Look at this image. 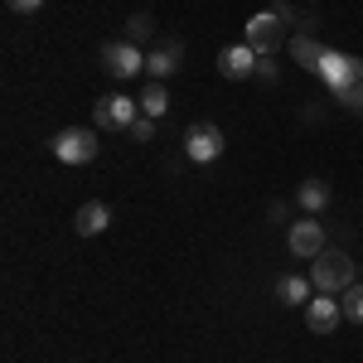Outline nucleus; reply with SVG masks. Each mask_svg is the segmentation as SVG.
I'll return each instance as SVG.
<instances>
[{
  "instance_id": "nucleus-17",
  "label": "nucleus",
  "mask_w": 363,
  "mask_h": 363,
  "mask_svg": "<svg viewBox=\"0 0 363 363\" xmlns=\"http://www.w3.org/2000/svg\"><path fill=\"white\" fill-rule=\"evenodd\" d=\"M339 306H344V320H354V325H363V286L354 281L344 296H339Z\"/></svg>"
},
{
  "instance_id": "nucleus-15",
  "label": "nucleus",
  "mask_w": 363,
  "mask_h": 363,
  "mask_svg": "<svg viewBox=\"0 0 363 363\" xmlns=\"http://www.w3.org/2000/svg\"><path fill=\"white\" fill-rule=\"evenodd\" d=\"M296 203L306 208L310 218H315V213H325V208H330V184H325V179H306V184L296 189Z\"/></svg>"
},
{
  "instance_id": "nucleus-13",
  "label": "nucleus",
  "mask_w": 363,
  "mask_h": 363,
  "mask_svg": "<svg viewBox=\"0 0 363 363\" xmlns=\"http://www.w3.org/2000/svg\"><path fill=\"white\" fill-rule=\"evenodd\" d=\"M330 54L320 39H310V34H291V58L306 68V73H320V58Z\"/></svg>"
},
{
  "instance_id": "nucleus-6",
  "label": "nucleus",
  "mask_w": 363,
  "mask_h": 363,
  "mask_svg": "<svg viewBox=\"0 0 363 363\" xmlns=\"http://www.w3.org/2000/svg\"><path fill=\"white\" fill-rule=\"evenodd\" d=\"M102 68L126 83V78L145 73V54H140L136 44H126V39H112V44H102Z\"/></svg>"
},
{
  "instance_id": "nucleus-5",
  "label": "nucleus",
  "mask_w": 363,
  "mask_h": 363,
  "mask_svg": "<svg viewBox=\"0 0 363 363\" xmlns=\"http://www.w3.org/2000/svg\"><path fill=\"white\" fill-rule=\"evenodd\" d=\"M140 116V97H126V92H107L97 102V126L107 131H131V121Z\"/></svg>"
},
{
  "instance_id": "nucleus-4",
  "label": "nucleus",
  "mask_w": 363,
  "mask_h": 363,
  "mask_svg": "<svg viewBox=\"0 0 363 363\" xmlns=\"http://www.w3.org/2000/svg\"><path fill=\"white\" fill-rule=\"evenodd\" d=\"M184 160H194V165L223 160V131H218L213 121H194V126L184 131Z\"/></svg>"
},
{
  "instance_id": "nucleus-9",
  "label": "nucleus",
  "mask_w": 363,
  "mask_h": 363,
  "mask_svg": "<svg viewBox=\"0 0 363 363\" xmlns=\"http://www.w3.org/2000/svg\"><path fill=\"white\" fill-rule=\"evenodd\" d=\"M257 63H262L257 49H247V44H228L223 54H218V73H223L228 83H242V78L257 73Z\"/></svg>"
},
{
  "instance_id": "nucleus-3",
  "label": "nucleus",
  "mask_w": 363,
  "mask_h": 363,
  "mask_svg": "<svg viewBox=\"0 0 363 363\" xmlns=\"http://www.w3.org/2000/svg\"><path fill=\"white\" fill-rule=\"evenodd\" d=\"M49 145H54V160H63V165H92L102 155V140H97V131H87V126H68Z\"/></svg>"
},
{
  "instance_id": "nucleus-19",
  "label": "nucleus",
  "mask_w": 363,
  "mask_h": 363,
  "mask_svg": "<svg viewBox=\"0 0 363 363\" xmlns=\"http://www.w3.org/2000/svg\"><path fill=\"white\" fill-rule=\"evenodd\" d=\"M339 102H344V107H349L354 116H363V68L354 73V83H349L344 92H339Z\"/></svg>"
},
{
  "instance_id": "nucleus-20",
  "label": "nucleus",
  "mask_w": 363,
  "mask_h": 363,
  "mask_svg": "<svg viewBox=\"0 0 363 363\" xmlns=\"http://www.w3.org/2000/svg\"><path fill=\"white\" fill-rule=\"evenodd\" d=\"M126 136H131V140H150V136H155V116L140 112L136 121H131V131H126Z\"/></svg>"
},
{
  "instance_id": "nucleus-14",
  "label": "nucleus",
  "mask_w": 363,
  "mask_h": 363,
  "mask_svg": "<svg viewBox=\"0 0 363 363\" xmlns=\"http://www.w3.org/2000/svg\"><path fill=\"white\" fill-rule=\"evenodd\" d=\"M277 301L281 306H310V301H315V281L310 277H281L277 281Z\"/></svg>"
},
{
  "instance_id": "nucleus-7",
  "label": "nucleus",
  "mask_w": 363,
  "mask_h": 363,
  "mask_svg": "<svg viewBox=\"0 0 363 363\" xmlns=\"http://www.w3.org/2000/svg\"><path fill=\"white\" fill-rule=\"evenodd\" d=\"M363 68V58H354V54H339V49H330V54L320 58V73H315V78H320V83L330 87V92H344V87L354 83V73H359Z\"/></svg>"
},
{
  "instance_id": "nucleus-21",
  "label": "nucleus",
  "mask_w": 363,
  "mask_h": 363,
  "mask_svg": "<svg viewBox=\"0 0 363 363\" xmlns=\"http://www.w3.org/2000/svg\"><path fill=\"white\" fill-rule=\"evenodd\" d=\"M257 78H262V83H277V58H272V54L257 63Z\"/></svg>"
},
{
  "instance_id": "nucleus-12",
  "label": "nucleus",
  "mask_w": 363,
  "mask_h": 363,
  "mask_svg": "<svg viewBox=\"0 0 363 363\" xmlns=\"http://www.w3.org/2000/svg\"><path fill=\"white\" fill-rule=\"evenodd\" d=\"M179 63H184V44H160L155 54H145V73H150L155 83H165Z\"/></svg>"
},
{
  "instance_id": "nucleus-8",
  "label": "nucleus",
  "mask_w": 363,
  "mask_h": 363,
  "mask_svg": "<svg viewBox=\"0 0 363 363\" xmlns=\"http://www.w3.org/2000/svg\"><path fill=\"white\" fill-rule=\"evenodd\" d=\"M339 315H344L339 296L320 291V296L306 306V330H310V335H335V330H339Z\"/></svg>"
},
{
  "instance_id": "nucleus-16",
  "label": "nucleus",
  "mask_w": 363,
  "mask_h": 363,
  "mask_svg": "<svg viewBox=\"0 0 363 363\" xmlns=\"http://www.w3.org/2000/svg\"><path fill=\"white\" fill-rule=\"evenodd\" d=\"M140 112L155 116V121L169 112V92H165V83H155V78H150V83L140 87Z\"/></svg>"
},
{
  "instance_id": "nucleus-18",
  "label": "nucleus",
  "mask_w": 363,
  "mask_h": 363,
  "mask_svg": "<svg viewBox=\"0 0 363 363\" xmlns=\"http://www.w3.org/2000/svg\"><path fill=\"white\" fill-rule=\"evenodd\" d=\"M150 34H155V20H150V15H131V20H126V44H136V49H140Z\"/></svg>"
},
{
  "instance_id": "nucleus-2",
  "label": "nucleus",
  "mask_w": 363,
  "mask_h": 363,
  "mask_svg": "<svg viewBox=\"0 0 363 363\" xmlns=\"http://www.w3.org/2000/svg\"><path fill=\"white\" fill-rule=\"evenodd\" d=\"M310 281H315V291H330V296H344L354 281H359V267H354V257L339 247H325L315 257V267H310Z\"/></svg>"
},
{
  "instance_id": "nucleus-11",
  "label": "nucleus",
  "mask_w": 363,
  "mask_h": 363,
  "mask_svg": "<svg viewBox=\"0 0 363 363\" xmlns=\"http://www.w3.org/2000/svg\"><path fill=\"white\" fill-rule=\"evenodd\" d=\"M73 228H78V238H97V233H107V228H112V208H107L102 199H92V203L78 208Z\"/></svg>"
},
{
  "instance_id": "nucleus-1",
  "label": "nucleus",
  "mask_w": 363,
  "mask_h": 363,
  "mask_svg": "<svg viewBox=\"0 0 363 363\" xmlns=\"http://www.w3.org/2000/svg\"><path fill=\"white\" fill-rule=\"evenodd\" d=\"M291 29H301V20H296V10L286 0H277V5L257 10L247 25H242V44L267 58V54H277L281 44H291Z\"/></svg>"
},
{
  "instance_id": "nucleus-10",
  "label": "nucleus",
  "mask_w": 363,
  "mask_h": 363,
  "mask_svg": "<svg viewBox=\"0 0 363 363\" xmlns=\"http://www.w3.org/2000/svg\"><path fill=\"white\" fill-rule=\"evenodd\" d=\"M286 247L296 252V257H320V252H325V223H315V218L291 223V233H286Z\"/></svg>"
},
{
  "instance_id": "nucleus-22",
  "label": "nucleus",
  "mask_w": 363,
  "mask_h": 363,
  "mask_svg": "<svg viewBox=\"0 0 363 363\" xmlns=\"http://www.w3.org/2000/svg\"><path fill=\"white\" fill-rule=\"evenodd\" d=\"M44 0H5V10H15V15H34Z\"/></svg>"
}]
</instances>
